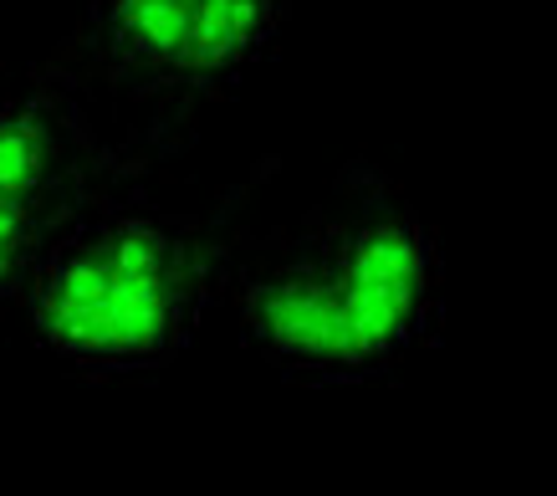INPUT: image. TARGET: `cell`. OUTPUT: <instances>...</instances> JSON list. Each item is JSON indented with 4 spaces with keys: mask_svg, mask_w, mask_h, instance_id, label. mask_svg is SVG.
I'll use <instances>...</instances> for the list:
<instances>
[{
    "mask_svg": "<svg viewBox=\"0 0 557 496\" xmlns=\"http://www.w3.org/2000/svg\"><path fill=\"white\" fill-rule=\"evenodd\" d=\"M123 179L77 215L21 287L36 343L87 374H153L185 354L246 236L256 179L205 206Z\"/></svg>",
    "mask_w": 557,
    "mask_h": 496,
    "instance_id": "2",
    "label": "cell"
},
{
    "mask_svg": "<svg viewBox=\"0 0 557 496\" xmlns=\"http://www.w3.org/2000/svg\"><path fill=\"white\" fill-rule=\"evenodd\" d=\"M292 0H87L51 52L138 154H185L200 119L276 57Z\"/></svg>",
    "mask_w": 557,
    "mask_h": 496,
    "instance_id": "3",
    "label": "cell"
},
{
    "mask_svg": "<svg viewBox=\"0 0 557 496\" xmlns=\"http://www.w3.org/2000/svg\"><path fill=\"white\" fill-rule=\"evenodd\" d=\"M159 170L102 123L57 52L11 72L0 83V302L21 297L36 261L92 200Z\"/></svg>",
    "mask_w": 557,
    "mask_h": 496,
    "instance_id": "4",
    "label": "cell"
},
{
    "mask_svg": "<svg viewBox=\"0 0 557 496\" xmlns=\"http://www.w3.org/2000/svg\"><path fill=\"white\" fill-rule=\"evenodd\" d=\"M240 338L297 384L379 379L430 348L440 323V240L414 200L373 164H348L231 261Z\"/></svg>",
    "mask_w": 557,
    "mask_h": 496,
    "instance_id": "1",
    "label": "cell"
}]
</instances>
